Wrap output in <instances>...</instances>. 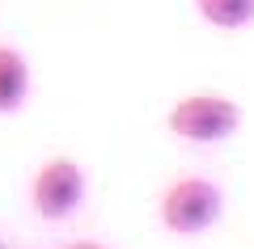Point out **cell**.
Masks as SVG:
<instances>
[{
	"label": "cell",
	"mask_w": 254,
	"mask_h": 249,
	"mask_svg": "<svg viewBox=\"0 0 254 249\" xmlns=\"http://www.w3.org/2000/svg\"><path fill=\"white\" fill-rule=\"evenodd\" d=\"M85 190H89L85 169L72 156H47L34 169V178H30V207H34L38 220L64 224V220H72L81 211Z\"/></svg>",
	"instance_id": "3"
},
{
	"label": "cell",
	"mask_w": 254,
	"mask_h": 249,
	"mask_svg": "<svg viewBox=\"0 0 254 249\" xmlns=\"http://www.w3.org/2000/svg\"><path fill=\"white\" fill-rule=\"evenodd\" d=\"M30 98V63L17 47L0 43V114H17Z\"/></svg>",
	"instance_id": "4"
},
{
	"label": "cell",
	"mask_w": 254,
	"mask_h": 249,
	"mask_svg": "<svg viewBox=\"0 0 254 249\" xmlns=\"http://www.w3.org/2000/svg\"><path fill=\"white\" fill-rule=\"evenodd\" d=\"M64 249H110V245H102V241H68Z\"/></svg>",
	"instance_id": "6"
},
{
	"label": "cell",
	"mask_w": 254,
	"mask_h": 249,
	"mask_svg": "<svg viewBox=\"0 0 254 249\" xmlns=\"http://www.w3.org/2000/svg\"><path fill=\"white\" fill-rule=\"evenodd\" d=\"M225 215V190L203 173H182L157 199V220L174 237H203Z\"/></svg>",
	"instance_id": "1"
},
{
	"label": "cell",
	"mask_w": 254,
	"mask_h": 249,
	"mask_svg": "<svg viewBox=\"0 0 254 249\" xmlns=\"http://www.w3.org/2000/svg\"><path fill=\"white\" fill-rule=\"evenodd\" d=\"M237 127H242V106L229 93H212V89L178 98L165 114V131L182 144H195V148H212V144L233 140Z\"/></svg>",
	"instance_id": "2"
},
{
	"label": "cell",
	"mask_w": 254,
	"mask_h": 249,
	"mask_svg": "<svg viewBox=\"0 0 254 249\" xmlns=\"http://www.w3.org/2000/svg\"><path fill=\"white\" fill-rule=\"evenodd\" d=\"M0 249H9V245H4V241H0Z\"/></svg>",
	"instance_id": "7"
},
{
	"label": "cell",
	"mask_w": 254,
	"mask_h": 249,
	"mask_svg": "<svg viewBox=\"0 0 254 249\" xmlns=\"http://www.w3.org/2000/svg\"><path fill=\"white\" fill-rule=\"evenodd\" d=\"M195 13L208 21L212 30H246L254 21V0H195Z\"/></svg>",
	"instance_id": "5"
}]
</instances>
